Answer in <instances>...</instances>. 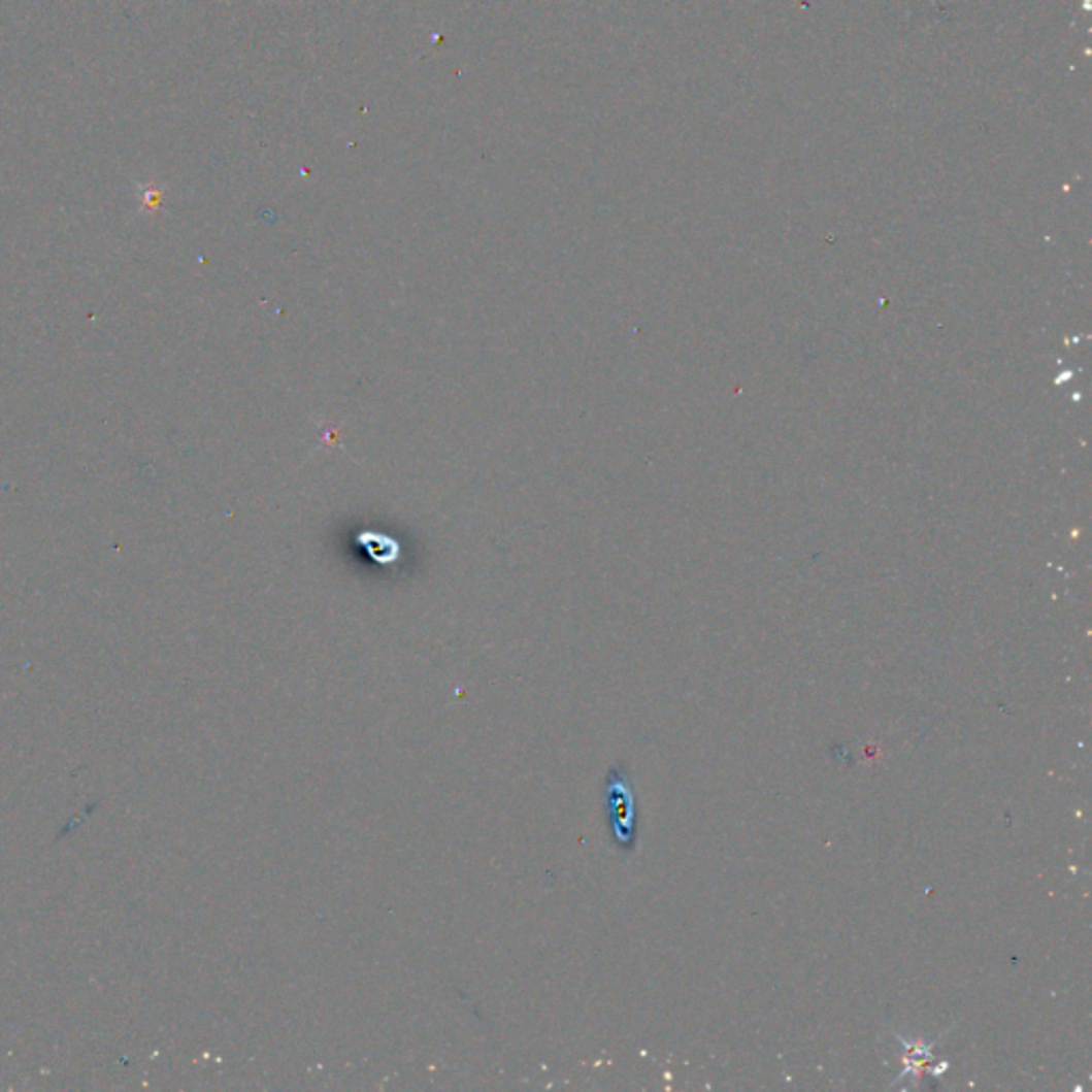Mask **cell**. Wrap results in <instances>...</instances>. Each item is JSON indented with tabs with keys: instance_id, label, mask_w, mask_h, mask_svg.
<instances>
[{
	"instance_id": "obj_1",
	"label": "cell",
	"mask_w": 1092,
	"mask_h": 1092,
	"mask_svg": "<svg viewBox=\"0 0 1092 1092\" xmlns=\"http://www.w3.org/2000/svg\"><path fill=\"white\" fill-rule=\"evenodd\" d=\"M606 810L610 820V832L619 850L630 852L636 846V814L634 792L626 770L613 768L606 782Z\"/></svg>"
}]
</instances>
